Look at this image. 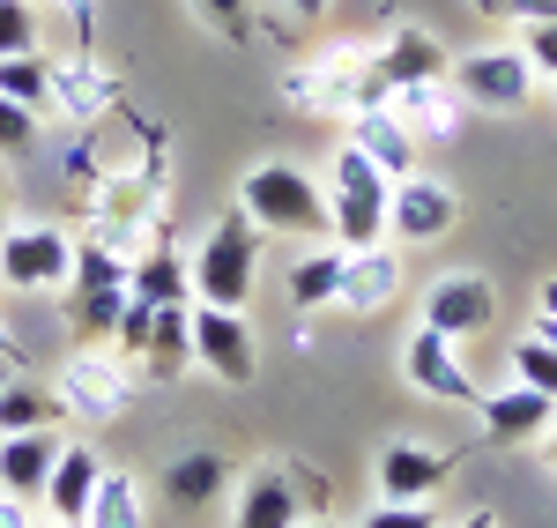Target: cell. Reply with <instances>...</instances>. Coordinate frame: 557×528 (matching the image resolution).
<instances>
[{
	"instance_id": "6da1fadb",
	"label": "cell",
	"mask_w": 557,
	"mask_h": 528,
	"mask_svg": "<svg viewBox=\"0 0 557 528\" xmlns=\"http://www.w3.org/2000/svg\"><path fill=\"white\" fill-rule=\"evenodd\" d=\"M275 89H283L298 112H312V120H357V112H372V105L394 97L386 75L372 67V45H327V52H312V60H290Z\"/></svg>"
},
{
	"instance_id": "7a4b0ae2",
	"label": "cell",
	"mask_w": 557,
	"mask_h": 528,
	"mask_svg": "<svg viewBox=\"0 0 557 528\" xmlns=\"http://www.w3.org/2000/svg\"><path fill=\"white\" fill-rule=\"evenodd\" d=\"M260 246H268V231H260L246 209H223L209 223V238L194 246V261H186V283H194V306H231L246 312L260 283Z\"/></svg>"
},
{
	"instance_id": "3957f363",
	"label": "cell",
	"mask_w": 557,
	"mask_h": 528,
	"mask_svg": "<svg viewBox=\"0 0 557 528\" xmlns=\"http://www.w3.org/2000/svg\"><path fill=\"white\" fill-rule=\"evenodd\" d=\"M238 209L268 231V238H327L335 223H327V179L298 172V164H283V157H268L253 172L238 179Z\"/></svg>"
},
{
	"instance_id": "277c9868",
	"label": "cell",
	"mask_w": 557,
	"mask_h": 528,
	"mask_svg": "<svg viewBox=\"0 0 557 528\" xmlns=\"http://www.w3.org/2000/svg\"><path fill=\"white\" fill-rule=\"evenodd\" d=\"M386 194H394V179L357 149L343 142L335 157H327V238L343 246V254H364V246H386Z\"/></svg>"
},
{
	"instance_id": "5b68a950",
	"label": "cell",
	"mask_w": 557,
	"mask_h": 528,
	"mask_svg": "<svg viewBox=\"0 0 557 528\" xmlns=\"http://www.w3.org/2000/svg\"><path fill=\"white\" fill-rule=\"evenodd\" d=\"M127 254H112L104 238H83L75 246V283L60 291L67 298V328L83 351H112V328H120V306H127Z\"/></svg>"
},
{
	"instance_id": "8992f818",
	"label": "cell",
	"mask_w": 557,
	"mask_h": 528,
	"mask_svg": "<svg viewBox=\"0 0 557 528\" xmlns=\"http://www.w3.org/2000/svg\"><path fill=\"white\" fill-rule=\"evenodd\" d=\"M52 395H60V417H83V425H120L141 395V372H134L120 351H83L60 357V380H52Z\"/></svg>"
},
{
	"instance_id": "52a82bcc",
	"label": "cell",
	"mask_w": 557,
	"mask_h": 528,
	"mask_svg": "<svg viewBox=\"0 0 557 528\" xmlns=\"http://www.w3.org/2000/svg\"><path fill=\"white\" fill-rule=\"evenodd\" d=\"M75 231L67 223H8L0 231V291H23V298H45V291H67L75 283Z\"/></svg>"
},
{
	"instance_id": "ba28073f",
	"label": "cell",
	"mask_w": 557,
	"mask_h": 528,
	"mask_svg": "<svg viewBox=\"0 0 557 528\" xmlns=\"http://www.w3.org/2000/svg\"><path fill=\"white\" fill-rule=\"evenodd\" d=\"M238 506H231V528H298L327 491L312 484L305 462H260V469H238Z\"/></svg>"
},
{
	"instance_id": "9c48e42d",
	"label": "cell",
	"mask_w": 557,
	"mask_h": 528,
	"mask_svg": "<svg viewBox=\"0 0 557 528\" xmlns=\"http://www.w3.org/2000/svg\"><path fill=\"white\" fill-rule=\"evenodd\" d=\"M454 223H461V194L446 179H431V172L394 179V194H386V246H438Z\"/></svg>"
},
{
	"instance_id": "30bf717a",
	"label": "cell",
	"mask_w": 557,
	"mask_h": 528,
	"mask_svg": "<svg viewBox=\"0 0 557 528\" xmlns=\"http://www.w3.org/2000/svg\"><path fill=\"white\" fill-rule=\"evenodd\" d=\"M194 365L209 380H223V388H253V372H260L253 320L231 306H194Z\"/></svg>"
},
{
	"instance_id": "8fae6325",
	"label": "cell",
	"mask_w": 557,
	"mask_h": 528,
	"mask_svg": "<svg viewBox=\"0 0 557 528\" xmlns=\"http://www.w3.org/2000/svg\"><path fill=\"white\" fill-rule=\"evenodd\" d=\"M401 380L417 388V395L431 402H454V409H475V372H469V357H461V343L454 335H438V328H409V343H401Z\"/></svg>"
},
{
	"instance_id": "7c38bea8",
	"label": "cell",
	"mask_w": 557,
	"mask_h": 528,
	"mask_svg": "<svg viewBox=\"0 0 557 528\" xmlns=\"http://www.w3.org/2000/svg\"><path fill=\"white\" fill-rule=\"evenodd\" d=\"M446 83L461 89V105H483V112H520L528 97H535V67H528V52L520 45H483L469 60H454V75Z\"/></svg>"
},
{
	"instance_id": "4fadbf2b",
	"label": "cell",
	"mask_w": 557,
	"mask_h": 528,
	"mask_svg": "<svg viewBox=\"0 0 557 528\" xmlns=\"http://www.w3.org/2000/svg\"><path fill=\"white\" fill-rule=\"evenodd\" d=\"M417 320L438 328V335H454V343H475V335L498 320V291H491V275L454 268V275H438L424 291V312H417Z\"/></svg>"
},
{
	"instance_id": "5bb4252c",
	"label": "cell",
	"mask_w": 557,
	"mask_h": 528,
	"mask_svg": "<svg viewBox=\"0 0 557 528\" xmlns=\"http://www.w3.org/2000/svg\"><path fill=\"white\" fill-rule=\"evenodd\" d=\"M127 97H120V75L97 60V52H67V60H52V112L60 120H75V127H97L104 112H120Z\"/></svg>"
},
{
	"instance_id": "9a60e30c",
	"label": "cell",
	"mask_w": 557,
	"mask_h": 528,
	"mask_svg": "<svg viewBox=\"0 0 557 528\" xmlns=\"http://www.w3.org/2000/svg\"><path fill=\"white\" fill-rule=\"evenodd\" d=\"M380 499H394V506H431L438 491L454 484V454L446 446H417V440H394L380 454Z\"/></svg>"
},
{
	"instance_id": "2e32d148",
	"label": "cell",
	"mask_w": 557,
	"mask_h": 528,
	"mask_svg": "<svg viewBox=\"0 0 557 528\" xmlns=\"http://www.w3.org/2000/svg\"><path fill=\"white\" fill-rule=\"evenodd\" d=\"M475 425H483V440H491V446H543V440H550V425H557V402L513 380V388H498V395L475 402Z\"/></svg>"
},
{
	"instance_id": "e0dca14e",
	"label": "cell",
	"mask_w": 557,
	"mask_h": 528,
	"mask_svg": "<svg viewBox=\"0 0 557 528\" xmlns=\"http://www.w3.org/2000/svg\"><path fill=\"white\" fill-rule=\"evenodd\" d=\"M372 67L386 75V89H417V83H446L454 75V52L431 38V30H417V23H394L386 45H372Z\"/></svg>"
},
{
	"instance_id": "ac0fdd59",
	"label": "cell",
	"mask_w": 557,
	"mask_h": 528,
	"mask_svg": "<svg viewBox=\"0 0 557 528\" xmlns=\"http://www.w3.org/2000/svg\"><path fill=\"white\" fill-rule=\"evenodd\" d=\"M97 477H104L97 446H89V440H60V462H52V477H45L38 514H52V521H67V528H83V521H89V499H97Z\"/></svg>"
},
{
	"instance_id": "d6986e66",
	"label": "cell",
	"mask_w": 557,
	"mask_h": 528,
	"mask_svg": "<svg viewBox=\"0 0 557 528\" xmlns=\"http://www.w3.org/2000/svg\"><path fill=\"white\" fill-rule=\"evenodd\" d=\"M231 484H238V469H231V454H215V446H186V454L164 462V499H172L178 514H209Z\"/></svg>"
},
{
	"instance_id": "ffe728a7",
	"label": "cell",
	"mask_w": 557,
	"mask_h": 528,
	"mask_svg": "<svg viewBox=\"0 0 557 528\" xmlns=\"http://www.w3.org/2000/svg\"><path fill=\"white\" fill-rule=\"evenodd\" d=\"M394 298H401V246L343 254V291H335V306L343 312H386Z\"/></svg>"
},
{
	"instance_id": "44dd1931",
	"label": "cell",
	"mask_w": 557,
	"mask_h": 528,
	"mask_svg": "<svg viewBox=\"0 0 557 528\" xmlns=\"http://www.w3.org/2000/svg\"><path fill=\"white\" fill-rule=\"evenodd\" d=\"M134 372L149 388H172L178 372H194V306H164L149 328V351L134 357Z\"/></svg>"
},
{
	"instance_id": "7402d4cb",
	"label": "cell",
	"mask_w": 557,
	"mask_h": 528,
	"mask_svg": "<svg viewBox=\"0 0 557 528\" xmlns=\"http://www.w3.org/2000/svg\"><path fill=\"white\" fill-rule=\"evenodd\" d=\"M386 112L417 134V142H446V134L461 127V112H469V105H461V89H454V83H417V89H394V97H386Z\"/></svg>"
},
{
	"instance_id": "603a6c76",
	"label": "cell",
	"mask_w": 557,
	"mask_h": 528,
	"mask_svg": "<svg viewBox=\"0 0 557 528\" xmlns=\"http://www.w3.org/2000/svg\"><path fill=\"white\" fill-rule=\"evenodd\" d=\"M127 291L141 298V306H194V283H186V261H178V246L172 238H149L141 254H134L127 268Z\"/></svg>"
},
{
	"instance_id": "cb8c5ba5",
	"label": "cell",
	"mask_w": 557,
	"mask_h": 528,
	"mask_svg": "<svg viewBox=\"0 0 557 528\" xmlns=\"http://www.w3.org/2000/svg\"><path fill=\"white\" fill-rule=\"evenodd\" d=\"M52 462H60V432H52V425H45V432H15V440H0V491H15V499L38 506Z\"/></svg>"
},
{
	"instance_id": "d4e9b609",
	"label": "cell",
	"mask_w": 557,
	"mask_h": 528,
	"mask_svg": "<svg viewBox=\"0 0 557 528\" xmlns=\"http://www.w3.org/2000/svg\"><path fill=\"white\" fill-rule=\"evenodd\" d=\"M349 142H357V149H364V157H372L386 179H409V172H417V149H424V142L401 127V120H394L386 105L357 112V120H349Z\"/></svg>"
},
{
	"instance_id": "484cf974",
	"label": "cell",
	"mask_w": 557,
	"mask_h": 528,
	"mask_svg": "<svg viewBox=\"0 0 557 528\" xmlns=\"http://www.w3.org/2000/svg\"><path fill=\"white\" fill-rule=\"evenodd\" d=\"M283 291H290V306H298V312L335 306V291H343V246H312V254H298L290 275H283Z\"/></svg>"
},
{
	"instance_id": "4316f807",
	"label": "cell",
	"mask_w": 557,
	"mask_h": 528,
	"mask_svg": "<svg viewBox=\"0 0 557 528\" xmlns=\"http://www.w3.org/2000/svg\"><path fill=\"white\" fill-rule=\"evenodd\" d=\"M83 528H149L141 484H134L127 469H104V477H97V499H89V521Z\"/></svg>"
},
{
	"instance_id": "83f0119b",
	"label": "cell",
	"mask_w": 557,
	"mask_h": 528,
	"mask_svg": "<svg viewBox=\"0 0 557 528\" xmlns=\"http://www.w3.org/2000/svg\"><path fill=\"white\" fill-rule=\"evenodd\" d=\"M52 417H60V395H52V388H30V380H8V388H0V440L45 432Z\"/></svg>"
},
{
	"instance_id": "f1b7e54d",
	"label": "cell",
	"mask_w": 557,
	"mask_h": 528,
	"mask_svg": "<svg viewBox=\"0 0 557 528\" xmlns=\"http://www.w3.org/2000/svg\"><path fill=\"white\" fill-rule=\"evenodd\" d=\"M0 97H15V105L45 112V105H52V60H45V52H15V60H0Z\"/></svg>"
},
{
	"instance_id": "f546056e",
	"label": "cell",
	"mask_w": 557,
	"mask_h": 528,
	"mask_svg": "<svg viewBox=\"0 0 557 528\" xmlns=\"http://www.w3.org/2000/svg\"><path fill=\"white\" fill-rule=\"evenodd\" d=\"M513 380L557 402V343H543V335H520V343H513Z\"/></svg>"
},
{
	"instance_id": "4dcf8cb0",
	"label": "cell",
	"mask_w": 557,
	"mask_h": 528,
	"mask_svg": "<svg viewBox=\"0 0 557 528\" xmlns=\"http://www.w3.org/2000/svg\"><path fill=\"white\" fill-rule=\"evenodd\" d=\"M38 52V0H0V60Z\"/></svg>"
},
{
	"instance_id": "1f68e13d",
	"label": "cell",
	"mask_w": 557,
	"mask_h": 528,
	"mask_svg": "<svg viewBox=\"0 0 557 528\" xmlns=\"http://www.w3.org/2000/svg\"><path fill=\"white\" fill-rule=\"evenodd\" d=\"M149 328H157V306H141V298L127 291V306H120V328H112V351L134 365V357L149 351Z\"/></svg>"
},
{
	"instance_id": "d6a6232c",
	"label": "cell",
	"mask_w": 557,
	"mask_h": 528,
	"mask_svg": "<svg viewBox=\"0 0 557 528\" xmlns=\"http://www.w3.org/2000/svg\"><path fill=\"white\" fill-rule=\"evenodd\" d=\"M194 15H201V23H209L215 38H253V0H194Z\"/></svg>"
},
{
	"instance_id": "836d02e7",
	"label": "cell",
	"mask_w": 557,
	"mask_h": 528,
	"mask_svg": "<svg viewBox=\"0 0 557 528\" xmlns=\"http://www.w3.org/2000/svg\"><path fill=\"white\" fill-rule=\"evenodd\" d=\"M30 142H38V112L15 105V97H0V157H23Z\"/></svg>"
},
{
	"instance_id": "e575fe53",
	"label": "cell",
	"mask_w": 557,
	"mask_h": 528,
	"mask_svg": "<svg viewBox=\"0 0 557 528\" xmlns=\"http://www.w3.org/2000/svg\"><path fill=\"white\" fill-rule=\"evenodd\" d=\"M357 528H438V499L431 506H394V499H380Z\"/></svg>"
},
{
	"instance_id": "d590c367",
	"label": "cell",
	"mask_w": 557,
	"mask_h": 528,
	"mask_svg": "<svg viewBox=\"0 0 557 528\" xmlns=\"http://www.w3.org/2000/svg\"><path fill=\"white\" fill-rule=\"evenodd\" d=\"M520 52H528V67L557 83V23H535V30H520Z\"/></svg>"
},
{
	"instance_id": "8d00e7d4",
	"label": "cell",
	"mask_w": 557,
	"mask_h": 528,
	"mask_svg": "<svg viewBox=\"0 0 557 528\" xmlns=\"http://www.w3.org/2000/svg\"><path fill=\"white\" fill-rule=\"evenodd\" d=\"M60 8V23L75 30V52H89V38H97V0H52Z\"/></svg>"
},
{
	"instance_id": "74e56055",
	"label": "cell",
	"mask_w": 557,
	"mask_h": 528,
	"mask_svg": "<svg viewBox=\"0 0 557 528\" xmlns=\"http://www.w3.org/2000/svg\"><path fill=\"white\" fill-rule=\"evenodd\" d=\"M498 23H520V30H535V23H557V0H506V8H498Z\"/></svg>"
},
{
	"instance_id": "f35d334b",
	"label": "cell",
	"mask_w": 557,
	"mask_h": 528,
	"mask_svg": "<svg viewBox=\"0 0 557 528\" xmlns=\"http://www.w3.org/2000/svg\"><path fill=\"white\" fill-rule=\"evenodd\" d=\"M528 335L557 343V283H543V291H535V328H528Z\"/></svg>"
},
{
	"instance_id": "ab89813d",
	"label": "cell",
	"mask_w": 557,
	"mask_h": 528,
	"mask_svg": "<svg viewBox=\"0 0 557 528\" xmlns=\"http://www.w3.org/2000/svg\"><path fill=\"white\" fill-rule=\"evenodd\" d=\"M30 521H38V506L15 499V491H0V528H30Z\"/></svg>"
},
{
	"instance_id": "60d3db41",
	"label": "cell",
	"mask_w": 557,
	"mask_h": 528,
	"mask_svg": "<svg viewBox=\"0 0 557 528\" xmlns=\"http://www.w3.org/2000/svg\"><path fill=\"white\" fill-rule=\"evenodd\" d=\"M275 8H283V15H290V23H320V15H327V8H335V0H275Z\"/></svg>"
},
{
	"instance_id": "b9f144b4",
	"label": "cell",
	"mask_w": 557,
	"mask_h": 528,
	"mask_svg": "<svg viewBox=\"0 0 557 528\" xmlns=\"http://www.w3.org/2000/svg\"><path fill=\"white\" fill-rule=\"evenodd\" d=\"M461 528H498V514H491V506H475V514H469Z\"/></svg>"
},
{
	"instance_id": "7bdbcfd3",
	"label": "cell",
	"mask_w": 557,
	"mask_h": 528,
	"mask_svg": "<svg viewBox=\"0 0 557 528\" xmlns=\"http://www.w3.org/2000/svg\"><path fill=\"white\" fill-rule=\"evenodd\" d=\"M469 8H475V15H498V8H506V0H469Z\"/></svg>"
},
{
	"instance_id": "ee69618b",
	"label": "cell",
	"mask_w": 557,
	"mask_h": 528,
	"mask_svg": "<svg viewBox=\"0 0 557 528\" xmlns=\"http://www.w3.org/2000/svg\"><path fill=\"white\" fill-rule=\"evenodd\" d=\"M8 380H15V357H0V388H8Z\"/></svg>"
},
{
	"instance_id": "f6af8a7d",
	"label": "cell",
	"mask_w": 557,
	"mask_h": 528,
	"mask_svg": "<svg viewBox=\"0 0 557 528\" xmlns=\"http://www.w3.org/2000/svg\"><path fill=\"white\" fill-rule=\"evenodd\" d=\"M298 528H335V521H320V514H305V521Z\"/></svg>"
},
{
	"instance_id": "bcb514c9",
	"label": "cell",
	"mask_w": 557,
	"mask_h": 528,
	"mask_svg": "<svg viewBox=\"0 0 557 528\" xmlns=\"http://www.w3.org/2000/svg\"><path fill=\"white\" fill-rule=\"evenodd\" d=\"M30 528H67V521H52V514H38V521H30Z\"/></svg>"
},
{
	"instance_id": "7dc6e473",
	"label": "cell",
	"mask_w": 557,
	"mask_h": 528,
	"mask_svg": "<svg viewBox=\"0 0 557 528\" xmlns=\"http://www.w3.org/2000/svg\"><path fill=\"white\" fill-rule=\"evenodd\" d=\"M0 231H8V186H0Z\"/></svg>"
}]
</instances>
